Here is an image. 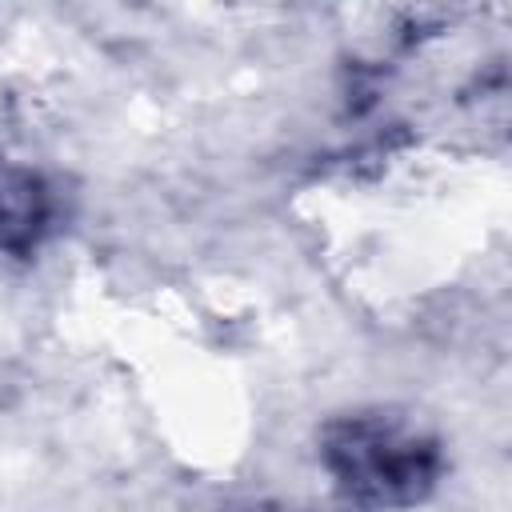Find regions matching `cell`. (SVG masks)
Wrapping results in <instances>:
<instances>
[{"label":"cell","instance_id":"obj_2","mask_svg":"<svg viewBox=\"0 0 512 512\" xmlns=\"http://www.w3.org/2000/svg\"><path fill=\"white\" fill-rule=\"evenodd\" d=\"M48 192L32 172H0V244L28 248L44 232Z\"/></svg>","mask_w":512,"mask_h":512},{"label":"cell","instance_id":"obj_1","mask_svg":"<svg viewBox=\"0 0 512 512\" xmlns=\"http://www.w3.org/2000/svg\"><path fill=\"white\" fill-rule=\"evenodd\" d=\"M324 464L364 504H416L436 484V444L384 416H352L324 432Z\"/></svg>","mask_w":512,"mask_h":512}]
</instances>
